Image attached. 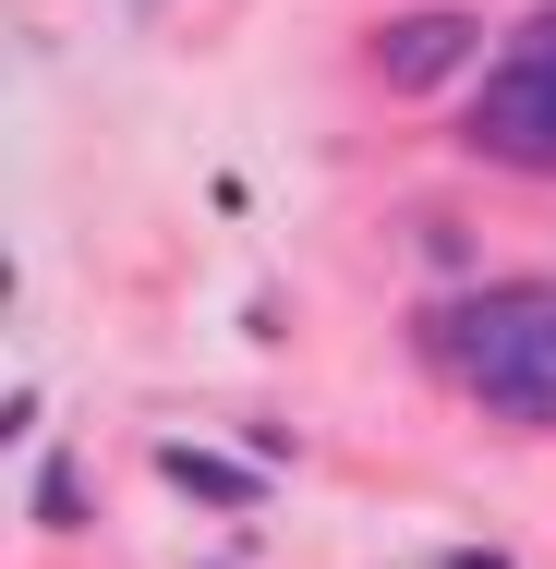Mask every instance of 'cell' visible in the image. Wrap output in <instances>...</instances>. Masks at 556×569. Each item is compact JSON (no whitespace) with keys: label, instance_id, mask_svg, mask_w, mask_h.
Masks as SVG:
<instances>
[{"label":"cell","instance_id":"6da1fadb","mask_svg":"<svg viewBox=\"0 0 556 569\" xmlns=\"http://www.w3.org/2000/svg\"><path fill=\"white\" fill-rule=\"evenodd\" d=\"M447 363L484 412L508 425H556V291L545 279H496L447 316Z\"/></svg>","mask_w":556,"mask_h":569},{"label":"cell","instance_id":"7a4b0ae2","mask_svg":"<svg viewBox=\"0 0 556 569\" xmlns=\"http://www.w3.org/2000/svg\"><path fill=\"white\" fill-rule=\"evenodd\" d=\"M472 158H508V170H556V12H533L496 61H484V98H472Z\"/></svg>","mask_w":556,"mask_h":569},{"label":"cell","instance_id":"3957f363","mask_svg":"<svg viewBox=\"0 0 556 569\" xmlns=\"http://www.w3.org/2000/svg\"><path fill=\"white\" fill-rule=\"evenodd\" d=\"M459 61H472V12H412V24H387V37H375V73H387L400 98L447 86Z\"/></svg>","mask_w":556,"mask_h":569},{"label":"cell","instance_id":"277c9868","mask_svg":"<svg viewBox=\"0 0 556 569\" xmlns=\"http://www.w3.org/2000/svg\"><path fill=\"white\" fill-rule=\"evenodd\" d=\"M158 472H170L182 497H219V509H242V497H254V472H230V460H206V449H170Z\"/></svg>","mask_w":556,"mask_h":569}]
</instances>
